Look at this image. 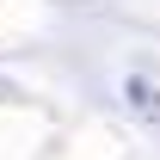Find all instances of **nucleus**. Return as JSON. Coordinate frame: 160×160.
I'll list each match as a JSON object with an SVG mask.
<instances>
[{
	"instance_id": "1",
	"label": "nucleus",
	"mask_w": 160,
	"mask_h": 160,
	"mask_svg": "<svg viewBox=\"0 0 160 160\" xmlns=\"http://www.w3.org/2000/svg\"><path fill=\"white\" fill-rule=\"evenodd\" d=\"M123 99L136 105L142 117H160V80H148V74H129V80H123Z\"/></svg>"
}]
</instances>
